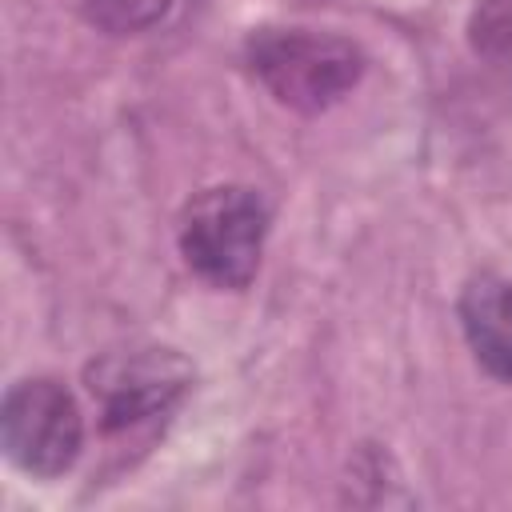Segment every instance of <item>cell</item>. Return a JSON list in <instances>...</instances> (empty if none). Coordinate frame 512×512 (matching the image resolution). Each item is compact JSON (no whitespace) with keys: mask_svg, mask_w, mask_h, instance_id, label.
I'll return each mask as SVG.
<instances>
[{"mask_svg":"<svg viewBox=\"0 0 512 512\" xmlns=\"http://www.w3.org/2000/svg\"><path fill=\"white\" fill-rule=\"evenodd\" d=\"M252 76L292 112H324L340 104L364 76V52L320 28H256L244 44Z\"/></svg>","mask_w":512,"mask_h":512,"instance_id":"6da1fadb","label":"cell"},{"mask_svg":"<svg viewBox=\"0 0 512 512\" xmlns=\"http://www.w3.org/2000/svg\"><path fill=\"white\" fill-rule=\"evenodd\" d=\"M456 316L476 364L512 384V280L504 276H472L456 300Z\"/></svg>","mask_w":512,"mask_h":512,"instance_id":"5b68a950","label":"cell"},{"mask_svg":"<svg viewBox=\"0 0 512 512\" xmlns=\"http://www.w3.org/2000/svg\"><path fill=\"white\" fill-rule=\"evenodd\" d=\"M0 440L8 460L28 476H64L84 448V416L76 396L52 376L12 384L0 408Z\"/></svg>","mask_w":512,"mask_h":512,"instance_id":"3957f363","label":"cell"},{"mask_svg":"<svg viewBox=\"0 0 512 512\" xmlns=\"http://www.w3.org/2000/svg\"><path fill=\"white\" fill-rule=\"evenodd\" d=\"M80 8L96 28L116 32V36H132V32L160 24L168 16L172 0H80Z\"/></svg>","mask_w":512,"mask_h":512,"instance_id":"52a82bcc","label":"cell"},{"mask_svg":"<svg viewBox=\"0 0 512 512\" xmlns=\"http://www.w3.org/2000/svg\"><path fill=\"white\" fill-rule=\"evenodd\" d=\"M100 420L108 432L136 428L152 416H164L192 380V368L168 348L144 352H108L84 372Z\"/></svg>","mask_w":512,"mask_h":512,"instance_id":"277c9868","label":"cell"},{"mask_svg":"<svg viewBox=\"0 0 512 512\" xmlns=\"http://www.w3.org/2000/svg\"><path fill=\"white\" fill-rule=\"evenodd\" d=\"M472 52L512 84V0H476L468 16Z\"/></svg>","mask_w":512,"mask_h":512,"instance_id":"8992f818","label":"cell"},{"mask_svg":"<svg viewBox=\"0 0 512 512\" xmlns=\"http://www.w3.org/2000/svg\"><path fill=\"white\" fill-rule=\"evenodd\" d=\"M272 212L268 200L248 184H216L188 200L180 212V252L184 264L216 284V288H244L252 284L264 252Z\"/></svg>","mask_w":512,"mask_h":512,"instance_id":"7a4b0ae2","label":"cell"}]
</instances>
